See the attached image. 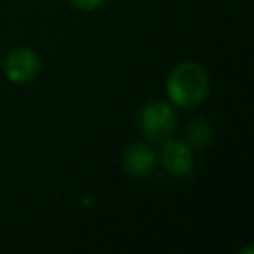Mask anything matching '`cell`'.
Returning a JSON list of instances; mask_svg holds the SVG:
<instances>
[{
  "label": "cell",
  "instance_id": "obj_1",
  "mask_svg": "<svg viewBox=\"0 0 254 254\" xmlns=\"http://www.w3.org/2000/svg\"><path fill=\"white\" fill-rule=\"evenodd\" d=\"M169 99L179 107H194L208 93V73L196 62L179 64L167 79Z\"/></svg>",
  "mask_w": 254,
  "mask_h": 254
},
{
  "label": "cell",
  "instance_id": "obj_2",
  "mask_svg": "<svg viewBox=\"0 0 254 254\" xmlns=\"http://www.w3.org/2000/svg\"><path fill=\"white\" fill-rule=\"evenodd\" d=\"M177 125V115L173 107L165 101H149L141 113H139V131L155 143H161L169 139L175 131Z\"/></svg>",
  "mask_w": 254,
  "mask_h": 254
},
{
  "label": "cell",
  "instance_id": "obj_3",
  "mask_svg": "<svg viewBox=\"0 0 254 254\" xmlns=\"http://www.w3.org/2000/svg\"><path fill=\"white\" fill-rule=\"evenodd\" d=\"M4 71L14 83H30L40 73V56L32 48H16L6 56Z\"/></svg>",
  "mask_w": 254,
  "mask_h": 254
},
{
  "label": "cell",
  "instance_id": "obj_4",
  "mask_svg": "<svg viewBox=\"0 0 254 254\" xmlns=\"http://www.w3.org/2000/svg\"><path fill=\"white\" fill-rule=\"evenodd\" d=\"M157 155L145 143H135L123 149L121 153V167L133 177H149L155 171Z\"/></svg>",
  "mask_w": 254,
  "mask_h": 254
},
{
  "label": "cell",
  "instance_id": "obj_5",
  "mask_svg": "<svg viewBox=\"0 0 254 254\" xmlns=\"http://www.w3.org/2000/svg\"><path fill=\"white\" fill-rule=\"evenodd\" d=\"M161 161L171 175L183 177L192 169V151L183 141H167L161 151Z\"/></svg>",
  "mask_w": 254,
  "mask_h": 254
},
{
  "label": "cell",
  "instance_id": "obj_6",
  "mask_svg": "<svg viewBox=\"0 0 254 254\" xmlns=\"http://www.w3.org/2000/svg\"><path fill=\"white\" fill-rule=\"evenodd\" d=\"M187 137L190 139V143L194 145H206L210 139V127L204 119H194L189 129H187Z\"/></svg>",
  "mask_w": 254,
  "mask_h": 254
},
{
  "label": "cell",
  "instance_id": "obj_7",
  "mask_svg": "<svg viewBox=\"0 0 254 254\" xmlns=\"http://www.w3.org/2000/svg\"><path fill=\"white\" fill-rule=\"evenodd\" d=\"M105 0H71V4L79 10H95L97 6H101Z\"/></svg>",
  "mask_w": 254,
  "mask_h": 254
}]
</instances>
